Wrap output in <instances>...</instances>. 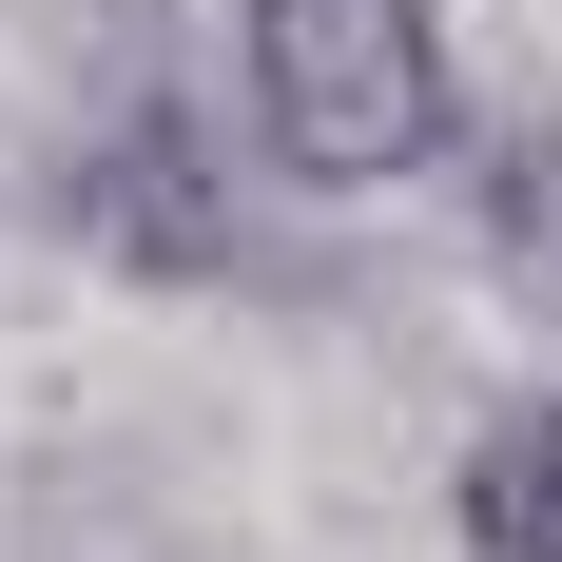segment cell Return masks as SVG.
<instances>
[{
    "mask_svg": "<svg viewBox=\"0 0 562 562\" xmlns=\"http://www.w3.org/2000/svg\"><path fill=\"white\" fill-rule=\"evenodd\" d=\"M98 272L136 291H291L311 252H291V214H330V194H291L272 136H252V98H214V78H175V58H136L78 136H58V194H40Z\"/></svg>",
    "mask_w": 562,
    "mask_h": 562,
    "instance_id": "obj_1",
    "label": "cell"
},
{
    "mask_svg": "<svg viewBox=\"0 0 562 562\" xmlns=\"http://www.w3.org/2000/svg\"><path fill=\"white\" fill-rule=\"evenodd\" d=\"M233 98L272 136L291 194H407V175L465 156V58H447V0H233Z\"/></svg>",
    "mask_w": 562,
    "mask_h": 562,
    "instance_id": "obj_2",
    "label": "cell"
},
{
    "mask_svg": "<svg viewBox=\"0 0 562 562\" xmlns=\"http://www.w3.org/2000/svg\"><path fill=\"white\" fill-rule=\"evenodd\" d=\"M447 524H465V562H562V369H543V389H505L485 427H465Z\"/></svg>",
    "mask_w": 562,
    "mask_h": 562,
    "instance_id": "obj_3",
    "label": "cell"
},
{
    "mask_svg": "<svg viewBox=\"0 0 562 562\" xmlns=\"http://www.w3.org/2000/svg\"><path fill=\"white\" fill-rule=\"evenodd\" d=\"M485 252H505V291H543V311H562V98L485 136Z\"/></svg>",
    "mask_w": 562,
    "mask_h": 562,
    "instance_id": "obj_4",
    "label": "cell"
}]
</instances>
